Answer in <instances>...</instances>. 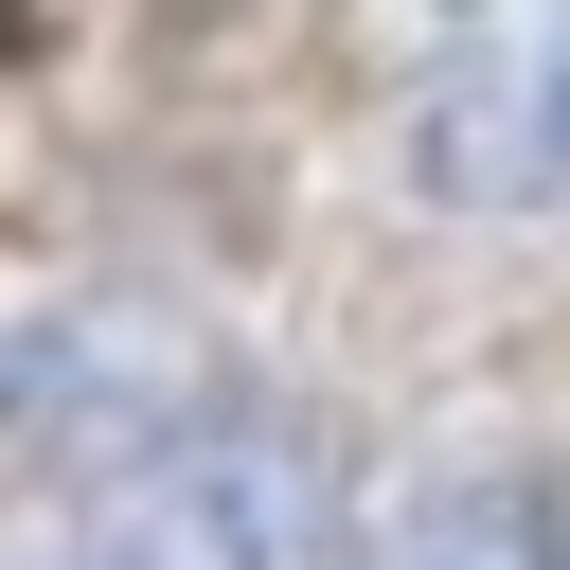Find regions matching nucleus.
I'll use <instances>...</instances> for the list:
<instances>
[{
  "label": "nucleus",
  "instance_id": "nucleus-1",
  "mask_svg": "<svg viewBox=\"0 0 570 570\" xmlns=\"http://www.w3.org/2000/svg\"><path fill=\"white\" fill-rule=\"evenodd\" d=\"M410 178L445 214H570V0H428Z\"/></svg>",
  "mask_w": 570,
  "mask_h": 570
},
{
  "label": "nucleus",
  "instance_id": "nucleus-2",
  "mask_svg": "<svg viewBox=\"0 0 570 570\" xmlns=\"http://www.w3.org/2000/svg\"><path fill=\"white\" fill-rule=\"evenodd\" d=\"M392 570H570V463H481V481H445V499L392 534Z\"/></svg>",
  "mask_w": 570,
  "mask_h": 570
}]
</instances>
